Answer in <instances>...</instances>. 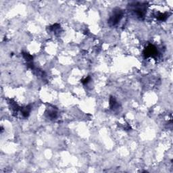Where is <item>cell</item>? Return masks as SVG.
Segmentation results:
<instances>
[{
  "instance_id": "7a4b0ae2",
  "label": "cell",
  "mask_w": 173,
  "mask_h": 173,
  "mask_svg": "<svg viewBox=\"0 0 173 173\" xmlns=\"http://www.w3.org/2000/svg\"><path fill=\"white\" fill-rule=\"evenodd\" d=\"M157 53V51L156 50V48H154V46L149 45V47L146 49L145 55L148 57V56H156Z\"/></svg>"
},
{
  "instance_id": "6da1fadb",
  "label": "cell",
  "mask_w": 173,
  "mask_h": 173,
  "mask_svg": "<svg viewBox=\"0 0 173 173\" xmlns=\"http://www.w3.org/2000/svg\"><path fill=\"white\" fill-rule=\"evenodd\" d=\"M122 16H123V12L120 11V10H118V12H115L114 14L110 18V22L113 25H117V23L120 21V20L121 19Z\"/></svg>"
}]
</instances>
